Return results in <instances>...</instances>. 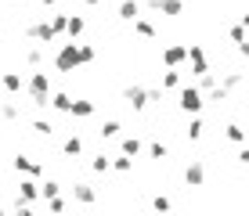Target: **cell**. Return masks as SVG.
<instances>
[{"instance_id": "6da1fadb", "label": "cell", "mask_w": 249, "mask_h": 216, "mask_svg": "<svg viewBox=\"0 0 249 216\" xmlns=\"http://www.w3.org/2000/svg\"><path fill=\"white\" fill-rule=\"evenodd\" d=\"M22 90L29 94V101H33L36 108H47V98H51V76L44 72V68H33Z\"/></svg>"}, {"instance_id": "7a4b0ae2", "label": "cell", "mask_w": 249, "mask_h": 216, "mask_svg": "<svg viewBox=\"0 0 249 216\" xmlns=\"http://www.w3.org/2000/svg\"><path fill=\"white\" fill-rule=\"evenodd\" d=\"M177 108H181L184 116H199V112L206 108L202 90L195 83H181V86H177Z\"/></svg>"}, {"instance_id": "3957f363", "label": "cell", "mask_w": 249, "mask_h": 216, "mask_svg": "<svg viewBox=\"0 0 249 216\" xmlns=\"http://www.w3.org/2000/svg\"><path fill=\"white\" fill-rule=\"evenodd\" d=\"M51 65H54L58 72H76V65H83L80 62V43H76V40L62 43V47L54 50V58H51Z\"/></svg>"}, {"instance_id": "277c9868", "label": "cell", "mask_w": 249, "mask_h": 216, "mask_svg": "<svg viewBox=\"0 0 249 216\" xmlns=\"http://www.w3.org/2000/svg\"><path fill=\"white\" fill-rule=\"evenodd\" d=\"M25 40H33V43H58V36L51 33V25H47V18H40V22H33V25H25Z\"/></svg>"}, {"instance_id": "5b68a950", "label": "cell", "mask_w": 249, "mask_h": 216, "mask_svg": "<svg viewBox=\"0 0 249 216\" xmlns=\"http://www.w3.org/2000/svg\"><path fill=\"white\" fill-rule=\"evenodd\" d=\"M184 62L192 65V76H202L206 68H210V54H206L202 43H192V47H188V54H184Z\"/></svg>"}, {"instance_id": "8992f818", "label": "cell", "mask_w": 249, "mask_h": 216, "mask_svg": "<svg viewBox=\"0 0 249 216\" xmlns=\"http://www.w3.org/2000/svg\"><path fill=\"white\" fill-rule=\"evenodd\" d=\"M11 166H15V173H22V177H44V169H47V162H33L29 155H15L11 159Z\"/></svg>"}, {"instance_id": "52a82bcc", "label": "cell", "mask_w": 249, "mask_h": 216, "mask_svg": "<svg viewBox=\"0 0 249 216\" xmlns=\"http://www.w3.org/2000/svg\"><path fill=\"white\" fill-rule=\"evenodd\" d=\"M69 195H72V202H80V205L98 202V191H94V184H87V180H72V184H69Z\"/></svg>"}, {"instance_id": "ba28073f", "label": "cell", "mask_w": 249, "mask_h": 216, "mask_svg": "<svg viewBox=\"0 0 249 216\" xmlns=\"http://www.w3.org/2000/svg\"><path fill=\"white\" fill-rule=\"evenodd\" d=\"M18 202H25V205H36V202H40V184H36V177H22V180H18Z\"/></svg>"}, {"instance_id": "9c48e42d", "label": "cell", "mask_w": 249, "mask_h": 216, "mask_svg": "<svg viewBox=\"0 0 249 216\" xmlns=\"http://www.w3.org/2000/svg\"><path fill=\"white\" fill-rule=\"evenodd\" d=\"M184 184H188V187H202V184H206V162H202V159H192V162L184 166Z\"/></svg>"}, {"instance_id": "30bf717a", "label": "cell", "mask_w": 249, "mask_h": 216, "mask_svg": "<svg viewBox=\"0 0 249 216\" xmlns=\"http://www.w3.org/2000/svg\"><path fill=\"white\" fill-rule=\"evenodd\" d=\"M184 54H188L184 43H170V47L162 50V65H166V68H181L184 65Z\"/></svg>"}, {"instance_id": "8fae6325", "label": "cell", "mask_w": 249, "mask_h": 216, "mask_svg": "<svg viewBox=\"0 0 249 216\" xmlns=\"http://www.w3.org/2000/svg\"><path fill=\"white\" fill-rule=\"evenodd\" d=\"M123 101H126L134 112H144V108H148V94H144V86H126V90H123Z\"/></svg>"}, {"instance_id": "7c38bea8", "label": "cell", "mask_w": 249, "mask_h": 216, "mask_svg": "<svg viewBox=\"0 0 249 216\" xmlns=\"http://www.w3.org/2000/svg\"><path fill=\"white\" fill-rule=\"evenodd\" d=\"M156 11L162 18H181L184 15V0H156Z\"/></svg>"}, {"instance_id": "4fadbf2b", "label": "cell", "mask_w": 249, "mask_h": 216, "mask_svg": "<svg viewBox=\"0 0 249 216\" xmlns=\"http://www.w3.org/2000/svg\"><path fill=\"white\" fill-rule=\"evenodd\" d=\"M65 33H69V40H80L83 33H87V18H83V15H69Z\"/></svg>"}, {"instance_id": "5bb4252c", "label": "cell", "mask_w": 249, "mask_h": 216, "mask_svg": "<svg viewBox=\"0 0 249 216\" xmlns=\"http://www.w3.org/2000/svg\"><path fill=\"white\" fill-rule=\"evenodd\" d=\"M141 11H144V7H141V0H123L116 15H119V22H134V18H137Z\"/></svg>"}, {"instance_id": "9a60e30c", "label": "cell", "mask_w": 249, "mask_h": 216, "mask_svg": "<svg viewBox=\"0 0 249 216\" xmlns=\"http://www.w3.org/2000/svg\"><path fill=\"white\" fill-rule=\"evenodd\" d=\"M94 112H98L94 101H72V105H69V116H72V119H90Z\"/></svg>"}, {"instance_id": "2e32d148", "label": "cell", "mask_w": 249, "mask_h": 216, "mask_svg": "<svg viewBox=\"0 0 249 216\" xmlns=\"http://www.w3.org/2000/svg\"><path fill=\"white\" fill-rule=\"evenodd\" d=\"M0 86H4V90H7V94H11V98H15V94H22L25 80H22L18 72H4V76H0Z\"/></svg>"}, {"instance_id": "e0dca14e", "label": "cell", "mask_w": 249, "mask_h": 216, "mask_svg": "<svg viewBox=\"0 0 249 216\" xmlns=\"http://www.w3.org/2000/svg\"><path fill=\"white\" fill-rule=\"evenodd\" d=\"M242 80H246V76H242V68H235V72H228L224 80H217V83H220V90L235 94V90H242Z\"/></svg>"}, {"instance_id": "ac0fdd59", "label": "cell", "mask_w": 249, "mask_h": 216, "mask_svg": "<svg viewBox=\"0 0 249 216\" xmlns=\"http://www.w3.org/2000/svg\"><path fill=\"white\" fill-rule=\"evenodd\" d=\"M62 155H65V159H76V155H83V137H80V133L65 137V144H62Z\"/></svg>"}, {"instance_id": "d6986e66", "label": "cell", "mask_w": 249, "mask_h": 216, "mask_svg": "<svg viewBox=\"0 0 249 216\" xmlns=\"http://www.w3.org/2000/svg\"><path fill=\"white\" fill-rule=\"evenodd\" d=\"M130 25H134V33H137L141 40H156V25H152L148 18H141V15H137V18H134Z\"/></svg>"}, {"instance_id": "ffe728a7", "label": "cell", "mask_w": 249, "mask_h": 216, "mask_svg": "<svg viewBox=\"0 0 249 216\" xmlns=\"http://www.w3.org/2000/svg\"><path fill=\"white\" fill-rule=\"evenodd\" d=\"M69 105H72V98H69V94H54V90H51L47 108H54V112H62V116H69Z\"/></svg>"}, {"instance_id": "44dd1931", "label": "cell", "mask_w": 249, "mask_h": 216, "mask_svg": "<svg viewBox=\"0 0 249 216\" xmlns=\"http://www.w3.org/2000/svg\"><path fill=\"white\" fill-rule=\"evenodd\" d=\"M119 130H123V123H119V119H105V123H101V130H98V137H101V141H112V137H119Z\"/></svg>"}, {"instance_id": "7402d4cb", "label": "cell", "mask_w": 249, "mask_h": 216, "mask_svg": "<svg viewBox=\"0 0 249 216\" xmlns=\"http://www.w3.org/2000/svg\"><path fill=\"white\" fill-rule=\"evenodd\" d=\"M65 22H69V15H65V11H54V15H51V18H47V25H51V33H54L58 40L65 36Z\"/></svg>"}, {"instance_id": "603a6c76", "label": "cell", "mask_w": 249, "mask_h": 216, "mask_svg": "<svg viewBox=\"0 0 249 216\" xmlns=\"http://www.w3.org/2000/svg\"><path fill=\"white\" fill-rule=\"evenodd\" d=\"M119 148H123V155H130V159H137V155L144 151V144H141V137H123V144H119Z\"/></svg>"}, {"instance_id": "cb8c5ba5", "label": "cell", "mask_w": 249, "mask_h": 216, "mask_svg": "<svg viewBox=\"0 0 249 216\" xmlns=\"http://www.w3.org/2000/svg\"><path fill=\"white\" fill-rule=\"evenodd\" d=\"M0 119H4V123H18V119H22V108L15 105V101H4V105H0Z\"/></svg>"}, {"instance_id": "d4e9b609", "label": "cell", "mask_w": 249, "mask_h": 216, "mask_svg": "<svg viewBox=\"0 0 249 216\" xmlns=\"http://www.w3.org/2000/svg\"><path fill=\"white\" fill-rule=\"evenodd\" d=\"M40 184V198H54V195H62V184H58L54 177H47V180H36Z\"/></svg>"}, {"instance_id": "484cf974", "label": "cell", "mask_w": 249, "mask_h": 216, "mask_svg": "<svg viewBox=\"0 0 249 216\" xmlns=\"http://www.w3.org/2000/svg\"><path fill=\"white\" fill-rule=\"evenodd\" d=\"M224 137L235 144V148H238V144H246V130L238 126V123H228V126H224Z\"/></svg>"}, {"instance_id": "4316f807", "label": "cell", "mask_w": 249, "mask_h": 216, "mask_svg": "<svg viewBox=\"0 0 249 216\" xmlns=\"http://www.w3.org/2000/svg\"><path fill=\"white\" fill-rule=\"evenodd\" d=\"M166 155H170V144H166V141H159V137H156V141L148 144V159L162 162V159H166Z\"/></svg>"}, {"instance_id": "83f0119b", "label": "cell", "mask_w": 249, "mask_h": 216, "mask_svg": "<svg viewBox=\"0 0 249 216\" xmlns=\"http://www.w3.org/2000/svg\"><path fill=\"white\" fill-rule=\"evenodd\" d=\"M130 169H134V159H130V155H119V159L108 162V173H130Z\"/></svg>"}, {"instance_id": "f1b7e54d", "label": "cell", "mask_w": 249, "mask_h": 216, "mask_svg": "<svg viewBox=\"0 0 249 216\" xmlns=\"http://www.w3.org/2000/svg\"><path fill=\"white\" fill-rule=\"evenodd\" d=\"M181 86V68H166L162 72V90H177Z\"/></svg>"}, {"instance_id": "f546056e", "label": "cell", "mask_w": 249, "mask_h": 216, "mask_svg": "<svg viewBox=\"0 0 249 216\" xmlns=\"http://www.w3.org/2000/svg\"><path fill=\"white\" fill-rule=\"evenodd\" d=\"M195 86H199V90H202V94H210V90H213V86H217V72H213V68H206V72L199 76V83H195Z\"/></svg>"}, {"instance_id": "4dcf8cb0", "label": "cell", "mask_w": 249, "mask_h": 216, "mask_svg": "<svg viewBox=\"0 0 249 216\" xmlns=\"http://www.w3.org/2000/svg\"><path fill=\"white\" fill-rule=\"evenodd\" d=\"M25 65H29V68H40V65H44V50H40V43L25 50Z\"/></svg>"}, {"instance_id": "1f68e13d", "label": "cell", "mask_w": 249, "mask_h": 216, "mask_svg": "<svg viewBox=\"0 0 249 216\" xmlns=\"http://www.w3.org/2000/svg\"><path fill=\"white\" fill-rule=\"evenodd\" d=\"M202 119L199 116H192V123H188V130H184V137H188V141H199V137H202Z\"/></svg>"}, {"instance_id": "d6a6232c", "label": "cell", "mask_w": 249, "mask_h": 216, "mask_svg": "<svg viewBox=\"0 0 249 216\" xmlns=\"http://www.w3.org/2000/svg\"><path fill=\"white\" fill-rule=\"evenodd\" d=\"M33 133H36V137H44V141H47V137L54 133V123H51V119H36V123H33Z\"/></svg>"}, {"instance_id": "836d02e7", "label": "cell", "mask_w": 249, "mask_h": 216, "mask_svg": "<svg viewBox=\"0 0 249 216\" xmlns=\"http://www.w3.org/2000/svg\"><path fill=\"white\" fill-rule=\"evenodd\" d=\"M80 62H83V65H94V62H98V50H94L90 43H80Z\"/></svg>"}, {"instance_id": "e575fe53", "label": "cell", "mask_w": 249, "mask_h": 216, "mask_svg": "<svg viewBox=\"0 0 249 216\" xmlns=\"http://www.w3.org/2000/svg\"><path fill=\"white\" fill-rule=\"evenodd\" d=\"M108 162H112L108 155H94L90 159V173H108Z\"/></svg>"}, {"instance_id": "d590c367", "label": "cell", "mask_w": 249, "mask_h": 216, "mask_svg": "<svg viewBox=\"0 0 249 216\" xmlns=\"http://www.w3.org/2000/svg\"><path fill=\"white\" fill-rule=\"evenodd\" d=\"M44 202H47V209H51V213H65V205H69L62 195H54V198H44Z\"/></svg>"}, {"instance_id": "8d00e7d4", "label": "cell", "mask_w": 249, "mask_h": 216, "mask_svg": "<svg viewBox=\"0 0 249 216\" xmlns=\"http://www.w3.org/2000/svg\"><path fill=\"white\" fill-rule=\"evenodd\" d=\"M144 94H148V105H159L166 90H162V86H144Z\"/></svg>"}, {"instance_id": "74e56055", "label": "cell", "mask_w": 249, "mask_h": 216, "mask_svg": "<svg viewBox=\"0 0 249 216\" xmlns=\"http://www.w3.org/2000/svg\"><path fill=\"white\" fill-rule=\"evenodd\" d=\"M170 205H174V202H170L166 195H156V198H152V209H156V213H166Z\"/></svg>"}, {"instance_id": "f35d334b", "label": "cell", "mask_w": 249, "mask_h": 216, "mask_svg": "<svg viewBox=\"0 0 249 216\" xmlns=\"http://www.w3.org/2000/svg\"><path fill=\"white\" fill-rule=\"evenodd\" d=\"M80 4H83V7H98L101 0H80Z\"/></svg>"}, {"instance_id": "ab89813d", "label": "cell", "mask_w": 249, "mask_h": 216, "mask_svg": "<svg viewBox=\"0 0 249 216\" xmlns=\"http://www.w3.org/2000/svg\"><path fill=\"white\" fill-rule=\"evenodd\" d=\"M40 4H44V7H58V0H40Z\"/></svg>"}, {"instance_id": "60d3db41", "label": "cell", "mask_w": 249, "mask_h": 216, "mask_svg": "<svg viewBox=\"0 0 249 216\" xmlns=\"http://www.w3.org/2000/svg\"><path fill=\"white\" fill-rule=\"evenodd\" d=\"M0 29H4V15H0Z\"/></svg>"}]
</instances>
